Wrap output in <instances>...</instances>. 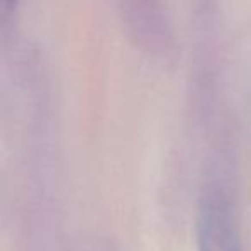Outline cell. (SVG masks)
I'll list each match as a JSON object with an SVG mask.
<instances>
[{
	"mask_svg": "<svg viewBox=\"0 0 251 251\" xmlns=\"http://www.w3.org/2000/svg\"><path fill=\"white\" fill-rule=\"evenodd\" d=\"M198 251H243L230 200L222 189L208 188L196 213Z\"/></svg>",
	"mask_w": 251,
	"mask_h": 251,
	"instance_id": "1",
	"label": "cell"
}]
</instances>
